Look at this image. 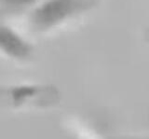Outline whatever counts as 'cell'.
Instances as JSON below:
<instances>
[{"instance_id":"3","label":"cell","mask_w":149,"mask_h":139,"mask_svg":"<svg viewBox=\"0 0 149 139\" xmlns=\"http://www.w3.org/2000/svg\"><path fill=\"white\" fill-rule=\"evenodd\" d=\"M36 0H0V12L5 14H17L28 10Z\"/></svg>"},{"instance_id":"2","label":"cell","mask_w":149,"mask_h":139,"mask_svg":"<svg viewBox=\"0 0 149 139\" xmlns=\"http://www.w3.org/2000/svg\"><path fill=\"white\" fill-rule=\"evenodd\" d=\"M0 52L15 60L23 61L32 55L33 48L14 30L0 24Z\"/></svg>"},{"instance_id":"1","label":"cell","mask_w":149,"mask_h":139,"mask_svg":"<svg viewBox=\"0 0 149 139\" xmlns=\"http://www.w3.org/2000/svg\"><path fill=\"white\" fill-rule=\"evenodd\" d=\"M94 0H45L32 15V25L38 32L49 31L92 7Z\"/></svg>"}]
</instances>
